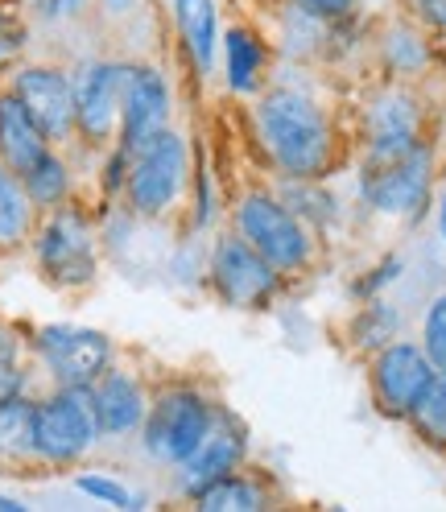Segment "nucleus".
<instances>
[{
    "label": "nucleus",
    "instance_id": "obj_9",
    "mask_svg": "<svg viewBox=\"0 0 446 512\" xmlns=\"http://www.w3.org/2000/svg\"><path fill=\"white\" fill-rule=\"evenodd\" d=\"M434 376L438 368L413 339H393L376 356H368V393L389 422H409V413L422 405Z\"/></svg>",
    "mask_w": 446,
    "mask_h": 512
},
{
    "label": "nucleus",
    "instance_id": "obj_41",
    "mask_svg": "<svg viewBox=\"0 0 446 512\" xmlns=\"http://www.w3.org/2000/svg\"><path fill=\"white\" fill-rule=\"evenodd\" d=\"M265 512H269V508H265Z\"/></svg>",
    "mask_w": 446,
    "mask_h": 512
},
{
    "label": "nucleus",
    "instance_id": "obj_26",
    "mask_svg": "<svg viewBox=\"0 0 446 512\" xmlns=\"http://www.w3.org/2000/svg\"><path fill=\"white\" fill-rule=\"evenodd\" d=\"M21 182H25V195L34 199L38 211H54L62 203H71V166H67V157L58 153V145Z\"/></svg>",
    "mask_w": 446,
    "mask_h": 512
},
{
    "label": "nucleus",
    "instance_id": "obj_19",
    "mask_svg": "<svg viewBox=\"0 0 446 512\" xmlns=\"http://www.w3.org/2000/svg\"><path fill=\"white\" fill-rule=\"evenodd\" d=\"M376 58L393 83L422 79L434 67V34H426L418 21L401 13L376 29Z\"/></svg>",
    "mask_w": 446,
    "mask_h": 512
},
{
    "label": "nucleus",
    "instance_id": "obj_40",
    "mask_svg": "<svg viewBox=\"0 0 446 512\" xmlns=\"http://www.w3.org/2000/svg\"><path fill=\"white\" fill-rule=\"evenodd\" d=\"M438 236L446 240V190H442V199H438Z\"/></svg>",
    "mask_w": 446,
    "mask_h": 512
},
{
    "label": "nucleus",
    "instance_id": "obj_14",
    "mask_svg": "<svg viewBox=\"0 0 446 512\" xmlns=\"http://www.w3.org/2000/svg\"><path fill=\"white\" fill-rule=\"evenodd\" d=\"M9 91L29 108L50 145H67L75 137V83L71 71L54 62H21L9 75Z\"/></svg>",
    "mask_w": 446,
    "mask_h": 512
},
{
    "label": "nucleus",
    "instance_id": "obj_13",
    "mask_svg": "<svg viewBox=\"0 0 446 512\" xmlns=\"http://www.w3.org/2000/svg\"><path fill=\"white\" fill-rule=\"evenodd\" d=\"M38 459L42 463H79L95 442H100V426H95L91 409V389H54L38 397Z\"/></svg>",
    "mask_w": 446,
    "mask_h": 512
},
{
    "label": "nucleus",
    "instance_id": "obj_27",
    "mask_svg": "<svg viewBox=\"0 0 446 512\" xmlns=\"http://www.w3.org/2000/svg\"><path fill=\"white\" fill-rule=\"evenodd\" d=\"M409 430L426 446H434V451H446V372L434 376L422 405L409 413Z\"/></svg>",
    "mask_w": 446,
    "mask_h": 512
},
{
    "label": "nucleus",
    "instance_id": "obj_8",
    "mask_svg": "<svg viewBox=\"0 0 446 512\" xmlns=\"http://www.w3.org/2000/svg\"><path fill=\"white\" fill-rule=\"evenodd\" d=\"M34 356L58 389H91L108 368L116 347L104 331L79 323H46L34 335Z\"/></svg>",
    "mask_w": 446,
    "mask_h": 512
},
{
    "label": "nucleus",
    "instance_id": "obj_38",
    "mask_svg": "<svg viewBox=\"0 0 446 512\" xmlns=\"http://www.w3.org/2000/svg\"><path fill=\"white\" fill-rule=\"evenodd\" d=\"M104 13H112V17H129V13H137V5L141 0H95Z\"/></svg>",
    "mask_w": 446,
    "mask_h": 512
},
{
    "label": "nucleus",
    "instance_id": "obj_7",
    "mask_svg": "<svg viewBox=\"0 0 446 512\" xmlns=\"http://www.w3.org/2000/svg\"><path fill=\"white\" fill-rule=\"evenodd\" d=\"M186 182H190V145L182 133L166 128L149 149L133 157L129 186H124V207L141 219H157L170 207H178Z\"/></svg>",
    "mask_w": 446,
    "mask_h": 512
},
{
    "label": "nucleus",
    "instance_id": "obj_25",
    "mask_svg": "<svg viewBox=\"0 0 446 512\" xmlns=\"http://www.w3.org/2000/svg\"><path fill=\"white\" fill-rule=\"evenodd\" d=\"M277 195L285 199V207H290L314 236H318V232H327L331 223L339 219V199L331 195L323 182H290V178H281Z\"/></svg>",
    "mask_w": 446,
    "mask_h": 512
},
{
    "label": "nucleus",
    "instance_id": "obj_3",
    "mask_svg": "<svg viewBox=\"0 0 446 512\" xmlns=\"http://www.w3.org/2000/svg\"><path fill=\"white\" fill-rule=\"evenodd\" d=\"M356 195L372 215L418 223L434 195V145L422 141L401 157H360Z\"/></svg>",
    "mask_w": 446,
    "mask_h": 512
},
{
    "label": "nucleus",
    "instance_id": "obj_20",
    "mask_svg": "<svg viewBox=\"0 0 446 512\" xmlns=\"http://www.w3.org/2000/svg\"><path fill=\"white\" fill-rule=\"evenodd\" d=\"M50 149L54 145L38 128V120L29 116V108L5 87L0 91V166H9L17 178H25Z\"/></svg>",
    "mask_w": 446,
    "mask_h": 512
},
{
    "label": "nucleus",
    "instance_id": "obj_12",
    "mask_svg": "<svg viewBox=\"0 0 446 512\" xmlns=\"http://www.w3.org/2000/svg\"><path fill=\"white\" fill-rule=\"evenodd\" d=\"M170 112H174V91H170L166 71L157 67V62L129 58V79H124V104H120L116 145L129 157H137L141 149H149L170 128Z\"/></svg>",
    "mask_w": 446,
    "mask_h": 512
},
{
    "label": "nucleus",
    "instance_id": "obj_35",
    "mask_svg": "<svg viewBox=\"0 0 446 512\" xmlns=\"http://www.w3.org/2000/svg\"><path fill=\"white\" fill-rule=\"evenodd\" d=\"M401 13L418 21L426 34L446 38V0H401Z\"/></svg>",
    "mask_w": 446,
    "mask_h": 512
},
{
    "label": "nucleus",
    "instance_id": "obj_32",
    "mask_svg": "<svg viewBox=\"0 0 446 512\" xmlns=\"http://www.w3.org/2000/svg\"><path fill=\"white\" fill-rule=\"evenodd\" d=\"M190 223H195V232H207L215 223V211H219V195H215V182H211V170L199 166L195 178H190Z\"/></svg>",
    "mask_w": 446,
    "mask_h": 512
},
{
    "label": "nucleus",
    "instance_id": "obj_31",
    "mask_svg": "<svg viewBox=\"0 0 446 512\" xmlns=\"http://www.w3.org/2000/svg\"><path fill=\"white\" fill-rule=\"evenodd\" d=\"M75 488H79L83 496H91V500L120 508V512H137V508H141V500H137L129 488H120L116 479H108V475H91V471H83V475L75 479Z\"/></svg>",
    "mask_w": 446,
    "mask_h": 512
},
{
    "label": "nucleus",
    "instance_id": "obj_33",
    "mask_svg": "<svg viewBox=\"0 0 446 512\" xmlns=\"http://www.w3.org/2000/svg\"><path fill=\"white\" fill-rule=\"evenodd\" d=\"M25 46H29V25H25L21 9L9 5V0H0V62L13 58Z\"/></svg>",
    "mask_w": 446,
    "mask_h": 512
},
{
    "label": "nucleus",
    "instance_id": "obj_2",
    "mask_svg": "<svg viewBox=\"0 0 446 512\" xmlns=\"http://www.w3.org/2000/svg\"><path fill=\"white\" fill-rule=\"evenodd\" d=\"M232 232L244 236L252 248H257L265 261L294 277L306 273L314 265V252H318V236L306 228V223L285 207V199L269 186H252L236 199L232 207Z\"/></svg>",
    "mask_w": 446,
    "mask_h": 512
},
{
    "label": "nucleus",
    "instance_id": "obj_28",
    "mask_svg": "<svg viewBox=\"0 0 446 512\" xmlns=\"http://www.w3.org/2000/svg\"><path fill=\"white\" fill-rule=\"evenodd\" d=\"M401 273H405V256L389 252L385 261L368 265L352 285H347V294H352V302H356V306H360V302H372V298H385V290H389L393 281H401Z\"/></svg>",
    "mask_w": 446,
    "mask_h": 512
},
{
    "label": "nucleus",
    "instance_id": "obj_34",
    "mask_svg": "<svg viewBox=\"0 0 446 512\" xmlns=\"http://www.w3.org/2000/svg\"><path fill=\"white\" fill-rule=\"evenodd\" d=\"M129 170H133V157L124 153L120 145L108 149V162L100 170V186H104V195L108 199H124V186H129Z\"/></svg>",
    "mask_w": 446,
    "mask_h": 512
},
{
    "label": "nucleus",
    "instance_id": "obj_15",
    "mask_svg": "<svg viewBox=\"0 0 446 512\" xmlns=\"http://www.w3.org/2000/svg\"><path fill=\"white\" fill-rule=\"evenodd\" d=\"M219 67H223V87L240 100H257L269 87L273 71V42L261 25L252 21H228L219 38Z\"/></svg>",
    "mask_w": 446,
    "mask_h": 512
},
{
    "label": "nucleus",
    "instance_id": "obj_10",
    "mask_svg": "<svg viewBox=\"0 0 446 512\" xmlns=\"http://www.w3.org/2000/svg\"><path fill=\"white\" fill-rule=\"evenodd\" d=\"M129 58H83L71 71L75 83V133L87 145H116L120 133V104Z\"/></svg>",
    "mask_w": 446,
    "mask_h": 512
},
{
    "label": "nucleus",
    "instance_id": "obj_22",
    "mask_svg": "<svg viewBox=\"0 0 446 512\" xmlns=\"http://www.w3.org/2000/svg\"><path fill=\"white\" fill-rule=\"evenodd\" d=\"M401 310L389 302V298H372V302H360L356 318L347 323V343H352L360 356H376L380 347H389L393 339H401Z\"/></svg>",
    "mask_w": 446,
    "mask_h": 512
},
{
    "label": "nucleus",
    "instance_id": "obj_24",
    "mask_svg": "<svg viewBox=\"0 0 446 512\" xmlns=\"http://www.w3.org/2000/svg\"><path fill=\"white\" fill-rule=\"evenodd\" d=\"M195 496V512H265V488L261 479L252 475H223V479H211V484H203Z\"/></svg>",
    "mask_w": 446,
    "mask_h": 512
},
{
    "label": "nucleus",
    "instance_id": "obj_16",
    "mask_svg": "<svg viewBox=\"0 0 446 512\" xmlns=\"http://www.w3.org/2000/svg\"><path fill=\"white\" fill-rule=\"evenodd\" d=\"M91 409H95V426L100 438H124V434H141L145 413H149V393L145 384L129 368H108L100 380L91 384Z\"/></svg>",
    "mask_w": 446,
    "mask_h": 512
},
{
    "label": "nucleus",
    "instance_id": "obj_4",
    "mask_svg": "<svg viewBox=\"0 0 446 512\" xmlns=\"http://www.w3.org/2000/svg\"><path fill=\"white\" fill-rule=\"evenodd\" d=\"M215 413H219V405H215L211 397H203L199 389H190V384H174V389H162V393L149 401L145 426H141L145 451H149L157 463L182 467V463L203 446L207 430L215 426Z\"/></svg>",
    "mask_w": 446,
    "mask_h": 512
},
{
    "label": "nucleus",
    "instance_id": "obj_5",
    "mask_svg": "<svg viewBox=\"0 0 446 512\" xmlns=\"http://www.w3.org/2000/svg\"><path fill=\"white\" fill-rule=\"evenodd\" d=\"M34 256H38V273L54 290H87L95 273H100L91 215L75 203L46 211V223L34 232Z\"/></svg>",
    "mask_w": 446,
    "mask_h": 512
},
{
    "label": "nucleus",
    "instance_id": "obj_11",
    "mask_svg": "<svg viewBox=\"0 0 446 512\" xmlns=\"http://www.w3.org/2000/svg\"><path fill=\"white\" fill-rule=\"evenodd\" d=\"M426 108L409 83H385L364 100L360 141L364 157H401L426 141Z\"/></svg>",
    "mask_w": 446,
    "mask_h": 512
},
{
    "label": "nucleus",
    "instance_id": "obj_30",
    "mask_svg": "<svg viewBox=\"0 0 446 512\" xmlns=\"http://www.w3.org/2000/svg\"><path fill=\"white\" fill-rule=\"evenodd\" d=\"M25 364H21V339L13 327L0 323V397H17L25 393Z\"/></svg>",
    "mask_w": 446,
    "mask_h": 512
},
{
    "label": "nucleus",
    "instance_id": "obj_37",
    "mask_svg": "<svg viewBox=\"0 0 446 512\" xmlns=\"http://www.w3.org/2000/svg\"><path fill=\"white\" fill-rule=\"evenodd\" d=\"M91 5H95V0H34V13L42 21H50V25H62V21L83 17Z\"/></svg>",
    "mask_w": 446,
    "mask_h": 512
},
{
    "label": "nucleus",
    "instance_id": "obj_17",
    "mask_svg": "<svg viewBox=\"0 0 446 512\" xmlns=\"http://www.w3.org/2000/svg\"><path fill=\"white\" fill-rule=\"evenodd\" d=\"M244 455H248V430H244V422L236 418V413H228V409L219 405L215 426L207 430L203 446L178 467L182 471V484L190 492H199L203 484H211V479L232 475L244 463Z\"/></svg>",
    "mask_w": 446,
    "mask_h": 512
},
{
    "label": "nucleus",
    "instance_id": "obj_39",
    "mask_svg": "<svg viewBox=\"0 0 446 512\" xmlns=\"http://www.w3.org/2000/svg\"><path fill=\"white\" fill-rule=\"evenodd\" d=\"M0 512H29L21 500H13V496H0Z\"/></svg>",
    "mask_w": 446,
    "mask_h": 512
},
{
    "label": "nucleus",
    "instance_id": "obj_21",
    "mask_svg": "<svg viewBox=\"0 0 446 512\" xmlns=\"http://www.w3.org/2000/svg\"><path fill=\"white\" fill-rule=\"evenodd\" d=\"M38 397H0V459H38Z\"/></svg>",
    "mask_w": 446,
    "mask_h": 512
},
{
    "label": "nucleus",
    "instance_id": "obj_1",
    "mask_svg": "<svg viewBox=\"0 0 446 512\" xmlns=\"http://www.w3.org/2000/svg\"><path fill=\"white\" fill-rule=\"evenodd\" d=\"M257 145L277 178L323 182L339 166V128L314 91L269 83L252 104Z\"/></svg>",
    "mask_w": 446,
    "mask_h": 512
},
{
    "label": "nucleus",
    "instance_id": "obj_29",
    "mask_svg": "<svg viewBox=\"0 0 446 512\" xmlns=\"http://www.w3.org/2000/svg\"><path fill=\"white\" fill-rule=\"evenodd\" d=\"M422 351L430 356V364L438 372H446V290H438L422 314Z\"/></svg>",
    "mask_w": 446,
    "mask_h": 512
},
{
    "label": "nucleus",
    "instance_id": "obj_23",
    "mask_svg": "<svg viewBox=\"0 0 446 512\" xmlns=\"http://www.w3.org/2000/svg\"><path fill=\"white\" fill-rule=\"evenodd\" d=\"M34 199L25 195V182L9 170L0 166V252H13L21 248L29 236H34Z\"/></svg>",
    "mask_w": 446,
    "mask_h": 512
},
{
    "label": "nucleus",
    "instance_id": "obj_6",
    "mask_svg": "<svg viewBox=\"0 0 446 512\" xmlns=\"http://www.w3.org/2000/svg\"><path fill=\"white\" fill-rule=\"evenodd\" d=\"M207 281L223 306L232 310H265L285 294V273H277L244 236L223 232L207 252Z\"/></svg>",
    "mask_w": 446,
    "mask_h": 512
},
{
    "label": "nucleus",
    "instance_id": "obj_36",
    "mask_svg": "<svg viewBox=\"0 0 446 512\" xmlns=\"http://www.w3.org/2000/svg\"><path fill=\"white\" fill-rule=\"evenodd\" d=\"M281 5H294L318 21H343L352 13H364V0H281Z\"/></svg>",
    "mask_w": 446,
    "mask_h": 512
},
{
    "label": "nucleus",
    "instance_id": "obj_18",
    "mask_svg": "<svg viewBox=\"0 0 446 512\" xmlns=\"http://www.w3.org/2000/svg\"><path fill=\"white\" fill-rule=\"evenodd\" d=\"M170 25L182 46V58L199 79H211L219 67V0H170Z\"/></svg>",
    "mask_w": 446,
    "mask_h": 512
}]
</instances>
